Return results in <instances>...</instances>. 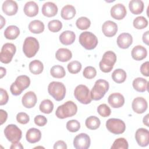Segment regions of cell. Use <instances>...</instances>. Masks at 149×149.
Returning <instances> with one entry per match:
<instances>
[{"mask_svg": "<svg viewBox=\"0 0 149 149\" xmlns=\"http://www.w3.org/2000/svg\"><path fill=\"white\" fill-rule=\"evenodd\" d=\"M109 83L103 79L97 80L92 88L90 94L92 100L98 101L101 100L109 90Z\"/></svg>", "mask_w": 149, "mask_h": 149, "instance_id": "7a4b0ae2", "label": "cell"}, {"mask_svg": "<svg viewBox=\"0 0 149 149\" xmlns=\"http://www.w3.org/2000/svg\"><path fill=\"white\" fill-rule=\"evenodd\" d=\"M55 57L58 61L60 62H67L72 57V52L67 48H59L57 50L55 54Z\"/></svg>", "mask_w": 149, "mask_h": 149, "instance_id": "484cf974", "label": "cell"}, {"mask_svg": "<svg viewBox=\"0 0 149 149\" xmlns=\"http://www.w3.org/2000/svg\"><path fill=\"white\" fill-rule=\"evenodd\" d=\"M106 127L111 133L115 134H120L125 131L126 125L121 119L110 118L106 122Z\"/></svg>", "mask_w": 149, "mask_h": 149, "instance_id": "9c48e42d", "label": "cell"}, {"mask_svg": "<svg viewBox=\"0 0 149 149\" xmlns=\"http://www.w3.org/2000/svg\"><path fill=\"white\" fill-rule=\"evenodd\" d=\"M111 16L115 19H123L126 15V9L122 3H117L111 9Z\"/></svg>", "mask_w": 149, "mask_h": 149, "instance_id": "2e32d148", "label": "cell"}, {"mask_svg": "<svg viewBox=\"0 0 149 149\" xmlns=\"http://www.w3.org/2000/svg\"><path fill=\"white\" fill-rule=\"evenodd\" d=\"M1 23H2V25H1V28L0 29H2V27H3V26L4 25V24H5V22H2V20H5L4 19H3V17H2V16H1Z\"/></svg>", "mask_w": 149, "mask_h": 149, "instance_id": "9f6ffc18", "label": "cell"}, {"mask_svg": "<svg viewBox=\"0 0 149 149\" xmlns=\"http://www.w3.org/2000/svg\"><path fill=\"white\" fill-rule=\"evenodd\" d=\"M62 23L59 20H52L49 22L48 28L51 32H58L61 30Z\"/></svg>", "mask_w": 149, "mask_h": 149, "instance_id": "60d3db41", "label": "cell"}, {"mask_svg": "<svg viewBox=\"0 0 149 149\" xmlns=\"http://www.w3.org/2000/svg\"><path fill=\"white\" fill-rule=\"evenodd\" d=\"M34 120L35 124L38 126H44L47 123V118L44 116L41 115H37L34 118Z\"/></svg>", "mask_w": 149, "mask_h": 149, "instance_id": "bcb514c9", "label": "cell"}, {"mask_svg": "<svg viewBox=\"0 0 149 149\" xmlns=\"http://www.w3.org/2000/svg\"><path fill=\"white\" fill-rule=\"evenodd\" d=\"M76 35L72 31L66 30L63 31L59 36L61 42L65 45H69L73 44L75 40Z\"/></svg>", "mask_w": 149, "mask_h": 149, "instance_id": "cb8c5ba5", "label": "cell"}, {"mask_svg": "<svg viewBox=\"0 0 149 149\" xmlns=\"http://www.w3.org/2000/svg\"><path fill=\"white\" fill-rule=\"evenodd\" d=\"M129 8L133 14L139 15L144 10V3L141 0H132L129 2Z\"/></svg>", "mask_w": 149, "mask_h": 149, "instance_id": "4316f807", "label": "cell"}, {"mask_svg": "<svg viewBox=\"0 0 149 149\" xmlns=\"http://www.w3.org/2000/svg\"><path fill=\"white\" fill-rule=\"evenodd\" d=\"M42 13L44 16L51 17L55 16L58 13V7L56 5L51 2H47L42 5Z\"/></svg>", "mask_w": 149, "mask_h": 149, "instance_id": "44dd1931", "label": "cell"}, {"mask_svg": "<svg viewBox=\"0 0 149 149\" xmlns=\"http://www.w3.org/2000/svg\"><path fill=\"white\" fill-rule=\"evenodd\" d=\"M81 64L77 61H73L68 64L67 68L68 71L72 74L79 73L81 69Z\"/></svg>", "mask_w": 149, "mask_h": 149, "instance_id": "ab89813d", "label": "cell"}, {"mask_svg": "<svg viewBox=\"0 0 149 149\" xmlns=\"http://www.w3.org/2000/svg\"><path fill=\"white\" fill-rule=\"evenodd\" d=\"M1 91V100H0V105H5L9 100V96L8 94L7 91L1 88L0 89Z\"/></svg>", "mask_w": 149, "mask_h": 149, "instance_id": "7dc6e473", "label": "cell"}, {"mask_svg": "<svg viewBox=\"0 0 149 149\" xmlns=\"http://www.w3.org/2000/svg\"><path fill=\"white\" fill-rule=\"evenodd\" d=\"M16 51L15 45L12 43H6L3 45L0 53V60L2 63H9Z\"/></svg>", "mask_w": 149, "mask_h": 149, "instance_id": "8fae6325", "label": "cell"}, {"mask_svg": "<svg viewBox=\"0 0 149 149\" xmlns=\"http://www.w3.org/2000/svg\"><path fill=\"white\" fill-rule=\"evenodd\" d=\"M133 87L137 91L144 92L148 90V81L142 77H137L133 81Z\"/></svg>", "mask_w": 149, "mask_h": 149, "instance_id": "83f0119b", "label": "cell"}, {"mask_svg": "<svg viewBox=\"0 0 149 149\" xmlns=\"http://www.w3.org/2000/svg\"><path fill=\"white\" fill-rule=\"evenodd\" d=\"M135 139L141 147H146L149 144V132L144 128L138 129L135 133Z\"/></svg>", "mask_w": 149, "mask_h": 149, "instance_id": "4fadbf2b", "label": "cell"}, {"mask_svg": "<svg viewBox=\"0 0 149 149\" xmlns=\"http://www.w3.org/2000/svg\"><path fill=\"white\" fill-rule=\"evenodd\" d=\"M44 23L39 20H34L31 21L29 24V30L34 34H40L44 30Z\"/></svg>", "mask_w": 149, "mask_h": 149, "instance_id": "f546056e", "label": "cell"}, {"mask_svg": "<svg viewBox=\"0 0 149 149\" xmlns=\"http://www.w3.org/2000/svg\"><path fill=\"white\" fill-rule=\"evenodd\" d=\"M40 48L38 40L33 37H26L23 45V51L27 58H32L37 54Z\"/></svg>", "mask_w": 149, "mask_h": 149, "instance_id": "8992f818", "label": "cell"}, {"mask_svg": "<svg viewBox=\"0 0 149 149\" xmlns=\"http://www.w3.org/2000/svg\"><path fill=\"white\" fill-rule=\"evenodd\" d=\"M54 149H66L67 148V146L66 144L65 141H62V140H59L56 141L54 146Z\"/></svg>", "mask_w": 149, "mask_h": 149, "instance_id": "681fc988", "label": "cell"}, {"mask_svg": "<svg viewBox=\"0 0 149 149\" xmlns=\"http://www.w3.org/2000/svg\"><path fill=\"white\" fill-rule=\"evenodd\" d=\"M80 44L86 49L91 50L94 49L97 44V37L91 32L84 31L81 33L79 38Z\"/></svg>", "mask_w": 149, "mask_h": 149, "instance_id": "52a82bcc", "label": "cell"}, {"mask_svg": "<svg viewBox=\"0 0 149 149\" xmlns=\"http://www.w3.org/2000/svg\"><path fill=\"white\" fill-rule=\"evenodd\" d=\"M76 25L77 27L80 30H86L90 27L91 25V22L87 17L83 16L77 19L76 22Z\"/></svg>", "mask_w": 149, "mask_h": 149, "instance_id": "8d00e7d4", "label": "cell"}, {"mask_svg": "<svg viewBox=\"0 0 149 149\" xmlns=\"http://www.w3.org/2000/svg\"><path fill=\"white\" fill-rule=\"evenodd\" d=\"M17 121L21 124H26L30 120L29 116L25 112H19L16 115Z\"/></svg>", "mask_w": 149, "mask_h": 149, "instance_id": "f6af8a7d", "label": "cell"}, {"mask_svg": "<svg viewBox=\"0 0 149 149\" xmlns=\"http://www.w3.org/2000/svg\"><path fill=\"white\" fill-rule=\"evenodd\" d=\"M143 123H144L146 126H149V125H148V114H147V115L143 118Z\"/></svg>", "mask_w": 149, "mask_h": 149, "instance_id": "db71d44e", "label": "cell"}, {"mask_svg": "<svg viewBox=\"0 0 149 149\" xmlns=\"http://www.w3.org/2000/svg\"><path fill=\"white\" fill-rule=\"evenodd\" d=\"M133 24L137 29H143L147 26L148 21L143 16H138L134 19Z\"/></svg>", "mask_w": 149, "mask_h": 149, "instance_id": "f35d334b", "label": "cell"}, {"mask_svg": "<svg viewBox=\"0 0 149 149\" xmlns=\"http://www.w3.org/2000/svg\"><path fill=\"white\" fill-rule=\"evenodd\" d=\"M108 102L112 108H118L123 105L125 103V98L120 93H114L109 95Z\"/></svg>", "mask_w": 149, "mask_h": 149, "instance_id": "9a60e30c", "label": "cell"}, {"mask_svg": "<svg viewBox=\"0 0 149 149\" xmlns=\"http://www.w3.org/2000/svg\"><path fill=\"white\" fill-rule=\"evenodd\" d=\"M24 14L29 17L36 16L38 13V6L34 1H29L24 6Z\"/></svg>", "mask_w": 149, "mask_h": 149, "instance_id": "d4e9b609", "label": "cell"}, {"mask_svg": "<svg viewBox=\"0 0 149 149\" xmlns=\"http://www.w3.org/2000/svg\"><path fill=\"white\" fill-rule=\"evenodd\" d=\"M83 74L85 78L88 79H91L95 77L97 74V71L95 68L89 66L84 68L83 72Z\"/></svg>", "mask_w": 149, "mask_h": 149, "instance_id": "ee69618b", "label": "cell"}, {"mask_svg": "<svg viewBox=\"0 0 149 149\" xmlns=\"http://www.w3.org/2000/svg\"><path fill=\"white\" fill-rule=\"evenodd\" d=\"M2 11L8 16L15 15L18 10V5L16 1L12 0L5 1L2 6Z\"/></svg>", "mask_w": 149, "mask_h": 149, "instance_id": "ac0fdd59", "label": "cell"}, {"mask_svg": "<svg viewBox=\"0 0 149 149\" xmlns=\"http://www.w3.org/2000/svg\"><path fill=\"white\" fill-rule=\"evenodd\" d=\"M148 31L145 32L143 35V41L146 44L148 45Z\"/></svg>", "mask_w": 149, "mask_h": 149, "instance_id": "f5cc1de1", "label": "cell"}, {"mask_svg": "<svg viewBox=\"0 0 149 149\" xmlns=\"http://www.w3.org/2000/svg\"><path fill=\"white\" fill-rule=\"evenodd\" d=\"M30 79L26 75H20L17 77L15 81L13 82L10 87L11 93L13 95H19L22 91L29 87Z\"/></svg>", "mask_w": 149, "mask_h": 149, "instance_id": "3957f363", "label": "cell"}, {"mask_svg": "<svg viewBox=\"0 0 149 149\" xmlns=\"http://www.w3.org/2000/svg\"><path fill=\"white\" fill-rule=\"evenodd\" d=\"M131 55L134 60L141 61L147 56V51L146 48L142 45H136L132 49Z\"/></svg>", "mask_w": 149, "mask_h": 149, "instance_id": "7402d4cb", "label": "cell"}, {"mask_svg": "<svg viewBox=\"0 0 149 149\" xmlns=\"http://www.w3.org/2000/svg\"><path fill=\"white\" fill-rule=\"evenodd\" d=\"M116 42L119 48L126 49L132 45L133 42V37L129 33H123L119 35Z\"/></svg>", "mask_w": 149, "mask_h": 149, "instance_id": "d6986e66", "label": "cell"}, {"mask_svg": "<svg viewBox=\"0 0 149 149\" xmlns=\"http://www.w3.org/2000/svg\"><path fill=\"white\" fill-rule=\"evenodd\" d=\"M0 116H1V125H2L4 122H6L7 118H8V113L7 112L3 110H0Z\"/></svg>", "mask_w": 149, "mask_h": 149, "instance_id": "f907efd6", "label": "cell"}, {"mask_svg": "<svg viewBox=\"0 0 149 149\" xmlns=\"http://www.w3.org/2000/svg\"><path fill=\"white\" fill-rule=\"evenodd\" d=\"M132 109L137 113H143L147 109L148 104L146 99L138 97L135 98L132 104Z\"/></svg>", "mask_w": 149, "mask_h": 149, "instance_id": "5bb4252c", "label": "cell"}, {"mask_svg": "<svg viewBox=\"0 0 149 149\" xmlns=\"http://www.w3.org/2000/svg\"><path fill=\"white\" fill-rule=\"evenodd\" d=\"M50 73L52 77L58 79L62 78L66 74L64 68L59 65L52 66L50 70Z\"/></svg>", "mask_w": 149, "mask_h": 149, "instance_id": "e575fe53", "label": "cell"}, {"mask_svg": "<svg viewBox=\"0 0 149 149\" xmlns=\"http://www.w3.org/2000/svg\"><path fill=\"white\" fill-rule=\"evenodd\" d=\"M77 111L76 104L72 101H68L57 108L55 115L59 119H65L74 116Z\"/></svg>", "mask_w": 149, "mask_h": 149, "instance_id": "6da1fadb", "label": "cell"}, {"mask_svg": "<svg viewBox=\"0 0 149 149\" xmlns=\"http://www.w3.org/2000/svg\"><path fill=\"white\" fill-rule=\"evenodd\" d=\"M90 144L89 136L84 133L77 134L73 140V146L76 149H87L90 147Z\"/></svg>", "mask_w": 149, "mask_h": 149, "instance_id": "7c38bea8", "label": "cell"}, {"mask_svg": "<svg viewBox=\"0 0 149 149\" xmlns=\"http://www.w3.org/2000/svg\"><path fill=\"white\" fill-rule=\"evenodd\" d=\"M80 128V123L77 120L72 119L66 123V129L70 132H76Z\"/></svg>", "mask_w": 149, "mask_h": 149, "instance_id": "b9f144b4", "label": "cell"}, {"mask_svg": "<svg viewBox=\"0 0 149 149\" xmlns=\"http://www.w3.org/2000/svg\"><path fill=\"white\" fill-rule=\"evenodd\" d=\"M97 112L102 117H108L111 115V111L110 108L105 104L100 105L97 107Z\"/></svg>", "mask_w": 149, "mask_h": 149, "instance_id": "7bdbcfd3", "label": "cell"}, {"mask_svg": "<svg viewBox=\"0 0 149 149\" xmlns=\"http://www.w3.org/2000/svg\"><path fill=\"white\" fill-rule=\"evenodd\" d=\"M148 65H149V62H148V61H147V62L143 63L140 66L141 73L146 77H148L149 76V74H148Z\"/></svg>", "mask_w": 149, "mask_h": 149, "instance_id": "c3c4849f", "label": "cell"}, {"mask_svg": "<svg viewBox=\"0 0 149 149\" xmlns=\"http://www.w3.org/2000/svg\"><path fill=\"white\" fill-rule=\"evenodd\" d=\"M74 95L75 98L83 104H88L92 101L88 88L83 84L78 85L75 88Z\"/></svg>", "mask_w": 149, "mask_h": 149, "instance_id": "ba28073f", "label": "cell"}, {"mask_svg": "<svg viewBox=\"0 0 149 149\" xmlns=\"http://www.w3.org/2000/svg\"><path fill=\"white\" fill-rule=\"evenodd\" d=\"M102 31L105 36L111 37L114 36L117 33L118 26L114 22L107 20L103 23L102 26Z\"/></svg>", "mask_w": 149, "mask_h": 149, "instance_id": "e0dca14e", "label": "cell"}, {"mask_svg": "<svg viewBox=\"0 0 149 149\" xmlns=\"http://www.w3.org/2000/svg\"><path fill=\"white\" fill-rule=\"evenodd\" d=\"M20 34L19 29L14 25H11L5 30L4 36L6 38L9 40H15L16 39Z\"/></svg>", "mask_w": 149, "mask_h": 149, "instance_id": "4dcf8cb0", "label": "cell"}, {"mask_svg": "<svg viewBox=\"0 0 149 149\" xmlns=\"http://www.w3.org/2000/svg\"><path fill=\"white\" fill-rule=\"evenodd\" d=\"M37 98L36 94L33 91H28L23 96L22 102L23 105L27 108L34 107L37 103Z\"/></svg>", "mask_w": 149, "mask_h": 149, "instance_id": "ffe728a7", "label": "cell"}, {"mask_svg": "<svg viewBox=\"0 0 149 149\" xmlns=\"http://www.w3.org/2000/svg\"><path fill=\"white\" fill-rule=\"evenodd\" d=\"M48 91L56 101H61L65 97L66 88L65 85L59 81H52L48 86Z\"/></svg>", "mask_w": 149, "mask_h": 149, "instance_id": "277c9868", "label": "cell"}, {"mask_svg": "<svg viewBox=\"0 0 149 149\" xmlns=\"http://www.w3.org/2000/svg\"><path fill=\"white\" fill-rule=\"evenodd\" d=\"M10 149H13V148H17V149H19V148H23V146L22 145V144L18 141V142H16V143H13L12 144L11 146L10 147Z\"/></svg>", "mask_w": 149, "mask_h": 149, "instance_id": "816d5d0a", "label": "cell"}, {"mask_svg": "<svg viewBox=\"0 0 149 149\" xmlns=\"http://www.w3.org/2000/svg\"><path fill=\"white\" fill-rule=\"evenodd\" d=\"M4 134L8 141L12 143L19 141L22 136L21 130L16 125L13 124L8 125L5 128Z\"/></svg>", "mask_w": 149, "mask_h": 149, "instance_id": "30bf717a", "label": "cell"}, {"mask_svg": "<svg viewBox=\"0 0 149 149\" xmlns=\"http://www.w3.org/2000/svg\"><path fill=\"white\" fill-rule=\"evenodd\" d=\"M44 69L42 63L39 60H34L29 63V70L34 74H39L42 73Z\"/></svg>", "mask_w": 149, "mask_h": 149, "instance_id": "1f68e13d", "label": "cell"}, {"mask_svg": "<svg viewBox=\"0 0 149 149\" xmlns=\"http://www.w3.org/2000/svg\"><path fill=\"white\" fill-rule=\"evenodd\" d=\"M112 78L116 83H122L126 79V73L122 69H117L112 72Z\"/></svg>", "mask_w": 149, "mask_h": 149, "instance_id": "836d02e7", "label": "cell"}, {"mask_svg": "<svg viewBox=\"0 0 149 149\" xmlns=\"http://www.w3.org/2000/svg\"><path fill=\"white\" fill-rule=\"evenodd\" d=\"M101 124L100 119L95 116L88 117L85 122L86 126L90 130H95L98 129Z\"/></svg>", "mask_w": 149, "mask_h": 149, "instance_id": "d6a6232c", "label": "cell"}, {"mask_svg": "<svg viewBox=\"0 0 149 149\" xmlns=\"http://www.w3.org/2000/svg\"><path fill=\"white\" fill-rule=\"evenodd\" d=\"M39 108L41 112L49 114L53 111L54 104L51 100L48 99L44 100L40 103Z\"/></svg>", "mask_w": 149, "mask_h": 149, "instance_id": "d590c367", "label": "cell"}, {"mask_svg": "<svg viewBox=\"0 0 149 149\" xmlns=\"http://www.w3.org/2000/svg\"><path fill=\"white\" fill-rule=\"evenodd\" d=\"M26 138L28 142L30 143H35L40 141L41 138V133L40 130L36 128L29 129L26 134Z\"/></svg>", "mask_w": 149, "mask_h": 149, "instance_id": "603a6c76", "label": "cell"}, {"mask_svg": "<svg viewBox=\"0 0 149 149\" xmlns=\"http://www.w3.org/2000/svg\"><path fill=\"white\" fill-rule=\"evenodd\" d=\"M0 72H1V78H2L3 76H5L6 74V71L5 68H3V67H1L0 68Z\"/></svg>", "mask_w": 149, "mask_h": 149, "instance_id": "11a10c76", "label": "cell"}, {"mask_svg": "<svg viewBox=\"0 0 149 149\" xmlns=\"http://www.w3.org/2000/svg\"><path fill=\"white\" fill-rule=\"evenodd\" d=\"M116 61V54L111 51L105 52L99 63L101 70L104 73L110 72L113 68V65Z\"/></svg>", "mask_w": 149, "mask_h": 149, "instance_id": "5b68a950", "label": "cell"}, {"mask_svg": "<svg viewBox=\"0 0 149 149\" xmlns=\"http://www.w3.org/2000/svg\"><path fill=\"white\" fill-rule=\"evenodd\" d=\"M128 143L125 138H118L116 139L111 146V149H127Z\"/></svg>", "mask_w": 149, "mask_h": 149, "instance_id": "74e56055", "label": "cell"}, {"mask_svg": "<svg viewBox=\"0 0 149 149\" xmlns=\"http://www.w3.org/2000/svg\"><path fill=\"white\" fill-rule=\"evenodd\" d=\"M76 15V9L74 7L71 5H66L64 6L61 12V17L65 20H70L74 17Z\"/></svg>", "mask_w": 149, "mask_h": 149, "instance_id": "f1b7e54d", "label": "cell"}]
</instances>
